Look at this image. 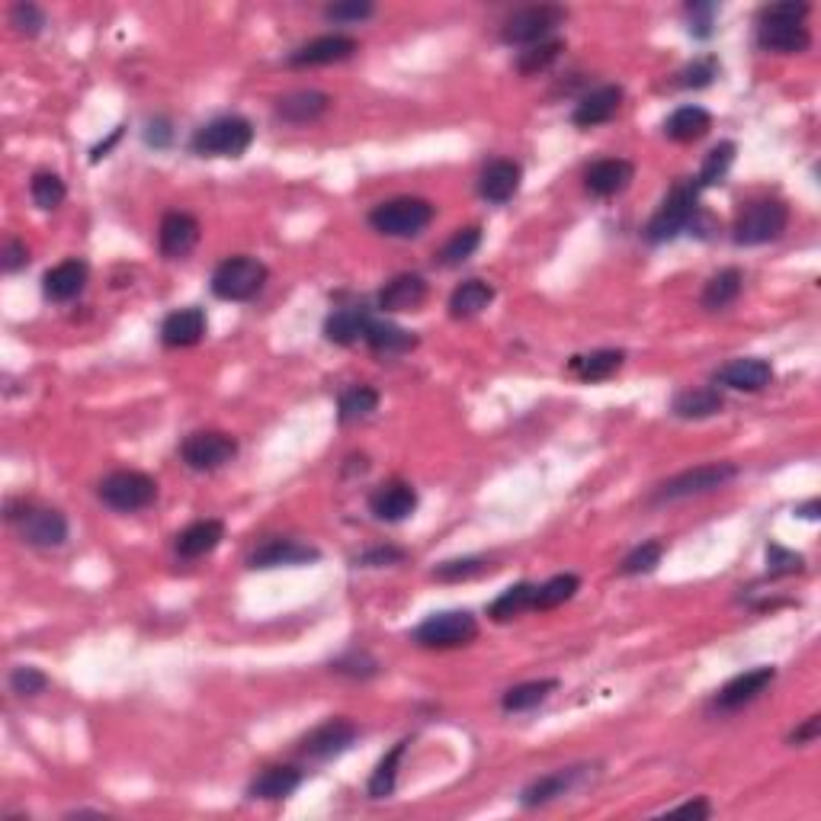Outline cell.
Segmentation results:
<instances>
[{
    "label": "cell",
    "mask_w": 821,
    "mask_h": 821,
    "mask_svg": "<svg viewBox=\"0 0 821 821\" xmlns=\"http://www.w3.org/2000/svg\"><path fill=\"white\" fill-rule=\"evenodd\" d=\"M372 13H376V7L369 0H341V3L324 7V20H331V23H363Z\"/></svg>",
    "instance_id": "11a10c76"
},
{
    "label": "cell",
    "mask_w": 821,
    "mask_h": 821,
    "mask_svg": "<svg viewBox=\"0 0 821 821\" xmlns=\"http://www.w3.org/2000/svg\"><path fill=\"white\" fill-rule=\"evenodd\" d=\"M494 302V286L485 280H466L459 283L453 295H450V315L456 321H469L475 315H481L488 305Z\"/></svg>",
    "instance_id": "d590c367"
},
{
    "label": "cell",
    "mask_w": 821,
    "mask_h": 821,
    "mask_svg": "<svg viewBox=\"0 0 821 821\" xmlns=\"http://www.w3.org/2000/svg\"><path fill=\"white\" fill-rule=\"evenodd\" d=\"M363 341L379 356H402V353H410L417 347V334L392 324V321H369Z\"/></svg>",
    "instance_id": "d6a6232c"
},
{
    "label": "cell",
    "mask_w": 821,
    "mask_h": 821,
    "mask_svg": "<svg viewBox=\"0 0 821 821\" xmlns=\"http://www.w3.org/2000/svg\"><path fill=\"white\" fill-rule=\"evenodd\" d=\"M786 225H789V209H786V203H780V199H758V203H751L742 216H738V222H735V244L738 247H758V244H770V241H776V237L786 232Z\"/></svg>",
    "instance_id": "9c48e42d"
},
{
    "label": "cell",
    "mask_w": 821,
    "mask_h": 821,
    "mask_svg": "<svg viewBox=\"0 0 821 821\" xmlns=\"http://www.w3.org/2000/svg\"><path fill=\"white\" fill-rule=\"evenodd\" d=\"M171 138H174V128H171V122H168V119H151V122H148V128H145V142H148V145H155V148H168V145H171Z\"/></svg>",
    "instance_id": "91938a15"
},
{
    "label": "cell",
    "mask_w": 821,
    "mask_h": 821,
    "mask_svg": "<svg viewBox=\"0 0 821 821\" xmlns=\"http://www.w3.org/2000/svg\"><path fill=\"white\" fill-rule=\"evenodd\" d=\"M87 280H90V267L84 260L71 257V260H61L59 267H52L42 277V293L49 302H74L87 290Z\"/></svg>",
    "instance_id": "d4e9b609"
},
{
    "label": "cell",
    "mask_w": 821,
    "mask_h": 821,
    "mask_svg": "<svg viewBox=\"0 0 821 821\" xmlns=\"http://www.w3.org/2000/svg\"><path fill=\"white\" fill-rule=\"evenodd\" d=\"M568 20V10L559 3H536L511 13L501 26V42L507 46H536L546 42L562 23Z\"/></svg>",
    "instance_id": "ba28073f"
},
{
    "label": "cell",
    "mask_w": 821,
    "mask_h": 821,
    "mask_svg": "<svg viewBox=\"0 0 821 821\" xmlns=\"http://www.w3.org/2000/svg\"><path fill=\"white\" fill-rule=\"evenodd\" d=\"M620 107H623V87L603 84V87L590 90V94H585V97L578 100V107H575V113H572V122L581 125V128H593V125L610 122V119L620 113Z\"/></svg>",
    "instance_id": "4316f807"
},
{
    "label": "cell",
    "mask_w": 821,
    "mask_h": 821,
    "mask_svg": "<svg viewBox=\"0 0 821 821\" xmlns=\"http://www.w3.org/2000/svg\"><path fill=\"white\" fill-rule=\"evenodd\" d=\"M237 456V440L225 430H196L183 440L180 459L193 471H216Z\"/></svg>",
    "instance_id": "8fae6325"
},
{
    "label": "cell",
    "mask_w": 821,
    "mask_h": 821,
    "mask_svg": "<svg viewBox=\"0 0 821 821\" xmlns=\"http://www.w3.org/2000/svg\"><path fill=\"white\" fill-rule=\"evenodd\" d=\"M819 511H821L819 501H809L806 507H796V514H799V517H806V520H819Z\"/></svg>",
    "instance_id": "be15d7a7"
},
{
    "label": "cell",
    "mask_w": 821,
    "mask_h": 821,
    "mask_svg": "<svg viewBox=\"0 0 821 821\" xmlns=\"http://www.w3.org/2000/svg\"><path fill=\"white\" fill-rule=\"evenodd\" d=\"M770 382H773V366L761 356H738L715 372V385H725L732 392H748V395L763 392Z\"/></svg>",
    "instance_id": "d6986e66"
},
{
    "label": "cell",
    "mask_w": 821,
    "mask_h": 821,
    "mask_svg": "<svg viewBox=\"0 0 821 821\" xmlns=\"http://www.w3.org/2000/svg\"><path fill=\"white\" fill-rule=\"evenodd\" d=\"M331 671H338V674H347V677H356V681H366V677H372V674H379V661L372 658V654H366V651H347V654H341L334 664H331Z\"/></svg>",
    "instance_id": "f5cc1de1"
},
{
    "label": "cell",
    "mask_w": 821,
    "mask_h": 821,
    "mask_svg": "<svg viewBox=\"0 0 821 821\" xmlns=\"http://www.w3.org/2000/svg\"><path fill=\"white\" fill-rule=\"evenodd\" d=\"M735 475H738V466H732V463H706V466L681 471V475L661 481V485L651 491L648 501H651V504H674V501L700 498V494H709V491H715V488H725Z\"/></svg>",
    "instance_id": "277c9868"
},
{
    "label": "cell",
    "mask_w": 821,
    "mask_h": 821,
    "mask_svg": "<svg viewBox=\"0 0 821 821\" xmlns=\"http://www.w3.org/2000/svg\"><path fill=\"white\" fill-rule=\"evenodd\" d=\"M23 267H29V247L20 237L7 235L0 247V270L3 273H20Z\"/></svg>",
    "instance_id": "9f6ffc18"
},
{
    "label": "cell",
    "mask_w": 821,
    "mask_h": 821,
    "mask_svg": "<svg viewBox=\"0 0 821 821\" xmlns=\"http://www.w3.org/2000/svg\"><path fill=\"white\" fill-rule=\"evenodd\" d=\"M532 600H536V585L520 581V585L507 587V590L488 606V616H491L494 623H507V620H514V616L532 610Z\"/></svg>",
    "instance_id": "f35d334b"
},
{
    "label": "cell",
    "mask_w": 821,
    "mask_h": 821,
    "mask_svg": "<svg viewBox=\"0 0 821 821\" xmlns=\"http://www.w3.org/2000/svg\"><path fill=\"white\" fill-rule=\"evenodd\" d=\"M735 164V142H719L709 155H706L703 168H700V176H697V186L706 189V186H715L722 183L728 171Z\"/></svg>",
    "instance_id": "ee69618b"
},
{
    "label": "cell",
    "mask_w": 821,
    "mask_h": 821,
    "mask_svg": "<svg viewBox=\"0 0 821 821\" xmlns=\"http://www.w3.org/2000/svg\"><path fill=\"white\" fill-rule=\"evenodd\" d=\"M806 0H783L763 7L758 16V46L773 56H799L812 46V33L806 26L809 16Z\"/></svg>",
    "instance_id": "6da1fadb"
},
{
    "label": "cell",
    "mask_w": 821,
    "mask_h": 821,
    "mask_svg": "<svg viewBox=\"0 0 821 821\" xmlns=\"http://www.w3.org/2000/svg\"><path fill=\"white\" fill-rule=\"evenodd\" d=\"M331 97L321 94V90H293L286 97L277 100V119L290 122V125H308V122H318L331 110Z\"/></svg>",
    "instance_id": "83f0119b"
},
{
    "label": "cell",
    "mask_w": 821,
    "mask_h": 821,
    "mask_svg": "<svg viewBox=\"0 0 821 821\" xmlns=\"http://www.w3.org/2000/svg\"><path fill=\"white\" fill-rule=\"evenodd\" d=\"M559 690V681H527V684H517L511 687L504 697H501V709L504 712H529L536 706H542L552 694Z\"/></svg>",
    "instance_id": "8d00e7d4"
},
{
    "label": "cell",
    "mask_w": 821,
    "mask_h": 821,
    "mask_svg": "<svg viewBox=\"0 0 821 821\" xmlns=\"http://www.w3.org/2000/svg\"><path fill=\"white\" fill-rule=\"evenodd\" d=\"M372 315L363 302H353V305H341L328 315L324 321V338L338 347H351L356 341L366 338V328H369Z\"/></svg>",
    "instance_id": "484cf974"
},
{
    "label": "cell",
    "mask_w": 821,
    "mask_h": 821,
    "mask_svg": "<svg viewBox=\"0 0 821 821\" xmlns=\"http://www.w3.org/2000/svg\"><path fill=\"white\" fill-rule=\"evenodd\" d=\"M10 690H13L16 697L33 700V697H39V694L49 690V674H42V671L33 667V664H20V667H13V674H10Z\"/></svg>",
    "instance_id": "c3c4849f"
},
{
    "label": "cell",
    "mask_w": 821,
    "mask_h": 821,
    "mask_svg": "<svg viewBox=\"0 0 821 821\" xmlns=\"http://www.w3.org/2000/svg\"><path fill=\"white\" fill-rule=\"evenodd\" d=\"M806 572V559L799 552H789L776 542L767 546V575L770 578H786V575H799Z\"/></svg>",
    "instance_id": "681fc988"
},
{
    "label": "cell",
    "mask_w": 821,
    "mask_h": 821,
    "mask_svg": "<svg viewBox=\"0 0 821 821\" xmlns=\"http://www.w3.org/2000/svg\"><path fill=\"white\" fill-rule=\"evenodd\" d=\"M356 39L351 36H318L305 46H298L295 52H290V64L293 68H321V64H341L351 61L356 56Z\"/></svg>",
    "instance_id": "44dd1931"
},
{
    "label": "cell",
    "mask_w": 821,
    "mask_h": 821,
    "mask_svg": "<svg viewBox=\"0 0 821 821\" xmlns=\"http://www.w3.org/2000/svg\"><path fill=\"white\" fill-rule=\"evenodd\" d=\"M225 539V524L222 520H196L176 536L174 549L180 559H203L216 552Z\"/></svg>",
    "instance_id": "f546056e"
},
{
    "label": "cell",
    "mask_w": 821,
    "mask_h": 821,
    "mask_svg": "<svg viewBox=\"0 0 821 821\" xmlns=\"http://www.w3.org/2000/svg\"><path fill=\"white\" fill-rule=\"evenodd\" d=\"M715 16H719L715 3H687V33L694 39H709L715 33Z\"/></svg>",
    "instance_id": "db71d44e"
},
{
    "label": "cell",
    "mask_w": 821,
    "mask_h": 821,
    "mask_svg": "<svg viewBox=\"0 0 821 821\" xmlns=\"http://www.w3.org/2000/svg\"><path fill=\"white\" fill-rule=\"evenodd\" d=\"M399 562H405V549H395V546H376L356 559V565H363V568H385V565H399Z\"/></svg>",
    "instance_id": "6f0895ef"
},
{
    "label": "cell",
    "mask_w": 821,
    "mask_h": 821,
    "mask_svg": "<svg viewBox=\"0 0 821 821\" xmlns=\"http://www.w3.org/2000/svg\"><path fill=\"white\" fill-rule=\"evenodd\" d=\"M565 52V42L559 39H546V42H536V46H527L520 56H517V71L524 77H532V74H542L546 68H552L559 56Z\"/></svg>",
    "instance_id": "7bdbcfd3"
},
{
    "label": "cell",
    "mask_w": 821,
    "mask_h": 821,
    "mask_svg": "<svg viewBox=\"0 0 821 821\" xmlns=\"http://www.w3.org/2000/svg\"><path fill=\"white\" fill-rule=\"evenodd\" d=\"M661 559H664V546L658 542V539H648L642 546H636L626 559H623V565H620V572L626 575V578H639V575H651L658 565H661Z\"/></svg>",
    "instance_id": "bcb514c9"
},
{
    "label": "cell",
    "mask_w": 821,
    "mask_h": 821,
    "mask_svg": "<svg viewBox=\"0 0 821 821\" xmlns=\"http://www.w3.org/2000/svg\"><path fill=\"white\" fill-rule=\"evenodd\" d=\"M581 590V578L578 575H555L549 578L546 585L536 587V600H532V610H555L562 603H568L575 593Z\"/></svg>",
    "instance_id": "ab89813d"
},
{
    "label": "cell",
    "mask_w": 821,
    "mask_h": 821,
    "mask_svg": "<svg viewBox=\"0 0 821 821\" xmlns=\"http://www.w3.org/2000/svg\"><path fill=\"white\" fill-rule=\"evenodd\" d=\"M819 735H821V715H809L802 725H796V728L789 732V738H786V742L796 748V745H812Z\"/></svg>",
    "instance_id": "680465c9"
},
{
    "label": "cell",
    "mask_w": 821,
    "mask_h": 821,
    "mask_svg": "<svg viewBox=\"0 0 821 821\" xmlns=\"http://www.w3.org/2000/svg\"><path fill=\"white\" fill-rule=\"evenodd\" d=\"M298 786H302V770L298 767H293V763H273V767H264L250 780L247 796L250 799H264V802H280V799L293 796Z\"/></svg>",
    "instance_id": "603a6c76"
},
{
    "label": "cell",
    "mask_w": 821,
    "mask_h": 821,
    "mask_svg": "<svg viewBox=\"0 0 821 821\" xmlns=\"http://www.w3.org/2000/svg\"><path fill=\"white\" fill-rule=\"evenodd\" d=\"M408 745L410 742H399V745L379 761V767L372 770V776H369V799H389V796L395 793L399 767H402V758H405Z\"/></svg>",
    "instance_id": "74e56055"
},
{
    "label": "cell",
    "mask_w": 821,
    "mask_h": 821,
    "mask_svg": "<svg viewBox=\"0 0 821 821\" xmlns=\"http://www.w3.org/2000/svg\"><path fill=\"white\" fill-rule=\"evenodd\" d=\"M712 128V117L706 113L703 107H681L674 110L667 122H664V135L677 145H694L703 135H709Z\"/></svg>",
    "instance_id": "836d02e7"
},
{
    "label": "cell",
    "mask_w": 821,
    "mask_h": 821,
    "mask_svg": "<svg viewBox=\"0 0 821 821\" xmlns=\"http://www.w3.org/2000/svg\"><path fill=\"white\" fill-rule=\"evenodd\" d=\"M267 280H270V270L257 257L237 254V257H229V260H222L216 267L212 293L222 302H250L254 295L264 293Z\"/></svg>",
    "instance_id": "5b68a950"
},
{
    "label": "cell",
    "mask_w": 821,
    "mask_h": 821,
    "mask_svg": "<svg viewBox=\"0 0 821 821\" xmlns=\"http://www.w3.org/2000/svg\"><path fill=\"white\" fill-rule=\"evenodd\" d=\"M623 363H626V353L606 347V351H590L572 356L568 359V372L578 376L581 382H603V379H613L623 369Z\"/></svg>",
    "instance_id": "1f68e13d"
},
{
    "label": "cell",
    "mask_w": 821,
    "mask_h": 821,
    "mask_svg": "<svg viewBox=\"0 0 821 821\" xmlns=\"http://www.w3.org/2000/svg\"><path fill=\"white\" fill-rule=\"evenodd\" d=\"M742 290H745V273H742L738 267H725V270H719L715 277H709L700 302H703L706 311H722V308H728L732 302H738Z\"/></svg>",
    "instance_id": "e575fe53"
},
{
    "label": "cell",
    "mask_w": 821,
    "mask_h": 821,
    "mask_svg": "<svg viewBox=\"0 0 821 821\" xmlns=\"http://www.w3.org/2000/svg\"><path fill=\"white\" fill-rule=\"evenodd\" d=\"M773 681H776V667H751V671L732 677V681L715 694L712 706H715L719 712L745 709V706H751L755 700H761L763 694L773 687Z\"/></svg>",
    "instance_id": "5bb4252c"
},
{
    "label": "cell",
    "mask_w": 821,
    "mask_h": 821,
    "mask_svg": "<svg viewBox=\"0 0 821 821\" xmlns=\"http://www.w3.org/2000/svg\"><path fill=\"white\" fill-rule=\"evenodd\" d=\"M427 298V280L417 273H399L392 277L382 293H379V308L382 311H414Z\"/></svg>",
    "instance_id": "f1b7e54d"
},
{
    "label": "cell",
    "mask_w": 821,
    "mask_h": 821,
    "mask_svg": "<svg viewBox=\"0 0 821 821\" xmlns=\"http://www.w3.org/2000/svg\"><path fill=\"white\" fill-rule=\"evenodd\" d=\"M633 180H636L633 161L603 158V161H593L585 171V189L597 199H610V196H620L623 189H629Z\"/></svg>",
    "instance_id": "ffe728a7"
},
{
    "label": "cell",
    "mask_w": 821,
    "mask_h": 821,
    "mask_svg": "<svg viewBox=\"0 0 821 821\" xmlns=\"http://www.w3.org/2000/svg\"><path fill=\"white\" fill-rule=\"evenodd\" d=\"M10 26L20 36H39L49 26V20H46L42 7H36V3H13L10 7Z\"/></svg>",
    "instance_id": "816d5d0a"
},
{
    "label": "cell",
    "mask_w": 821,
    "mask_h": 821,
    "mask_svg": "<svg viewBox=\"0 0 821 821\" xmlns=\"http://www.w3.org/2000/svg\"><path fill=\"white\" fill-rule=\"evenodd\" d=\"M29 196H33V203H36L39 209L52 212V209H59L61 203H64L68 186H64V180H61L59 174L39 171V174H33V180H29Z\"/></svg>",
    "instance_id": "f6af8a7d"
},
{
    "label": "cell",
    "mask_w": 821,
    "mask_h": 821,
    "mask_svg": "<svg viewBox=\"0 0 821 821\" xmlns=\"http://www.w3.org/2000/svg\"><path fill=\"white\" fill-rule=\"evenodd\" d=\"M321 552L315 546H305V542H295V539H270L264 546H257L250 555H247V568H302V565H311L318 562Z\"/></svg>",
    "instance_id": "2e32d148"
},
{
    "label": "cell",
    "mask_w": 821,
    "mask_h": 821,
    "mask_svg": "<svg viewBox=\"0 0 821 821\" xmlns=\"http://www.w3.org/2000/svg\"><path fill=\"white\" fill-rule=\"evenodd\" d=\"M23 542L36 549H61L68 542V517L56 507H33L16 520Z\"/></svg>",
    "instance_id": "9a60e30c"
},
{
    "label": "cell",
    "mask_w": 821,
    "mask_h": 821,
    "mask_svg": "<svg viewBox=\"0 0 821 821\" xmlns=\"http://www.w3.org/2000/svg\"><path fill=\"white\" fill-rule=\"evenodd\" d=\"M199 244V222L189 212H168L158 229V247L168 260L186 257Z\"/></svg>",
    "instance_id": "cb8c5ba5"
},
{
    "label": "cell",
    "mask_w": 821,
    "mask_h": 821,
    "mask_svg": "<svg viewBox=\"0 0 821 821\" xmlns=\"http://www.w3.org/2000/svg\"><path fill=\"white\" fill-rule=\"evenodd\" d=\"M433 216H437L433 203L420 196H399V199L379 203L369 212V225L385 237H417L430 229Z\"/></svg>",
    "instance_id": "3957f363"
},
{
    "label": "cell",
    "mask_w": 821,
    "mask_h": 821,
    "mask_svg": "<svg viewBox=\"0 0 821 821\" xmlns=\"http://www.w3.org/2000/svg\"><path fill=\"white\" fill-rule=\"evenodd\" d=\"M206 311L189 305V308H180V311H171L161 324V341L164 347L171 351H183V347H196L203 338H206Z\"/></svg>",
    "instance_id": "7402d4cb"
},
{
    "label": "cell",
    "mask_w": 821,
    "mask_h": 821,
    "mask_svg": "<svg viewBox=\"0 0 821 821\" xmlns=\"http://www.w3.org/2000/svg\"><path fill=\"white\" fill-rule=\"evenodd\" d=\"M254 145V125L244 117H219L193 135V155L199 158H241Z\"/></svg>",
    "instance_id": "52a82bcc"
},
{
    "label": "cell",
    "mask_w": 821,
    "mask_h": 821,
    "mask_svg": "<svg viewBox=\"0 0 821 821\" xmlns=\"http://www.w3.org/2000/svg\"><path fill=\"white\" fill-rule=\"evenodd\" d=\"M491 565L478 555H466V559H450V562H440L433 568V578L443 581V585H459V581H471L478 575H485Z\"/></svg>",
    "instance_id": "7dc6e473"
},
{
    "label": "cell",
    "mask_w": 821,
    "mask_h": 821,
    "mask_svg": "<svg viewBox=\"0 0 821 821\" xmlns=\"http://www.w3.org/2000/svg\"><path fill=\"white\" fill-rule=\"evenodd\" d=\"M671 816H694V819H709V816H712V809H709V802H706V799H694V802H681V806H674V809H671Z\"/></svg>",
    "instance_id": "94428289"
},
{
    "label": "cell",
    "mask_w": 821,
    "mask_h": 821,
    "mask_svg": "<svg viewBox=\"0 0 821 821\" xmlns=\"http://www.w3.org/2000/svg\"><path fill=\"white\" fill-rule=\"evenodd\" d=\"M356 735L359 732H356L351 719H328L298 742V755L308 758V761H334L344 751H351Z\"/></svg>",
    "instance_id": "7c38bea8"
},
{
    "label": "cell",
    "mask_w": 821,
    "mask_h": 821,
    "mask_svg": "<svg viewBox=\"0 0 821 821\" xmlns=\"http://www.w3.org/2000/svg\"><path fill=\"white\" fill-rule=\"evenodd\" d=\"M475 639H478V620L469 610L433 613L414 629V642L420 648H463Z\"/></svg>",
    "instance_id": "30bf717a"
},
{
    "label": "cell",
    "mask_w": 821,
    "mask_h": 821,
    "mask_svg": "<svg viewBox=\"0 0 821 821\" xmlns=\"http://www.w3.org/2000/svg\"><path fill=\"white\" fill-rule=\"evenodd\" d=\"M119 138H122V125H119V128H113V135H110L107 142H100V145H97V148L90 151V161H100V158H107V155L113 151V145H117Z\"/></svg>",
    "instance_id": "6125c7cd"
},
{
    "label": "cell",
    "mask_w": 821,
    "mask_h": 821,
    "mask_svg": "<svg viewBox=\"0 0 821 821\" xmlns=\"http://www.w3.org/2000/svg\"><path fill=\"white\" fill-rule=\"evenodd\" d=\"M587 776H590V767H562V770H552L539 780H532L529 786H524L520 793V802L527 809H539V806H549L562 796H572L578 786H585Z\"/></svg>",
    "instance_id": "4fadbf2b"
},
{
    "label": "cell",
    "mask_w": 821,
    "mask_h": 821,
    "mask_svg": "<svg viewBox=\"0 0 821 821\" xmlns=\"http://www.w3.org/2000/svg\"><path fill=\"white\" fill-rule=\"evenodd\" d=\"M700 193L703 189L697 186V180H677L671 186V193L664 196V203L658 206V212L648 219V244H667L677 235H684L700 212Z\"/></svg>",
    "instance_id": "7a4b0ae2"
},
{
    "label": "cell",
    "mask_w": 821,
    "mask_h": 821,
    "mask_svg": "<svg viewBox=\"0 0 821 821\" xmlns=\"http://www.w3.org/2000/svg\"><path fill=\"white\" fill-rule=\"evenodd\" d=\"M715 77H719V61L712 59V56H703V59L690 61L677 74V87H684V90H703Z\"/></svg>",
    "instance_id": "f907efd6"
},
{
    "label": "cell",
    "mask_w": 821,
    "mask_h": 821,
    "mask_svg": "<svg viewBox=\"0 0 821 821\" xmlns=\"http://www.w3.org/2000/svg\"><path fill=\"white\" fill-rule=\"evenodd\" d=\"M376 408H379V392L372 385H351L347 392H341V402H338L341 424L363 420V417H369Z\"/></svg>",
    "instance_id": "60d3db41"
},
{
    "label": "cell",
    "mask_w": 821,
    "mask_h": 821,
    "mask_svg": "<svg viewBox=\"0 0 821 821\" xmlns=\"http://www.w3.org/2000/svg\"><path fill=\"white\" fill-rule=\"evenodd\" d=\"M725 408V399L719 392V385H703V389H684L674 395L671 402V410L674 417L681 420H706V417H715Z\"/></svg>",
    "instance_id": "4dcf8cb0"
},
{
    "label": "cell",
    "mask_w": 821,
    "mask_h": 821,
    "mask_svg": "<svg viewBox=\"0 0 821 821\" xmlns=\"http://www.w3.org/2000/svg\"><path fill=\"white\" fill-rule=\"evenodd\" d=\"M524 168L511 158H494L481 168L478 174V196L491 206H504L520 193Z\"/></svg>",
    "instance_id": "e0dca14e"
},
{
    "label": "cell",
    "mask_w": 821,
    "mask_h": 821,
    "mask_svg": "<svg viewBox=\"0 0 821 821\" xmlns=\"http://www.w3.org/2000/svg\"><path fill=\"white\" fill-rule=\"evenodd\" d=\"M414 511H417V491L402 478L385 481L369 494V514L382 524H402Z\"/></svg>",
    "instance_id": "ac0fdd59"
},
{
    "label": "cell",
    "mask_w": 821,
    "mask_h": 821,
    "mask_svg": "<svg viewBox=\"0 0 821 821\" xmlns=\"http://www.w3.org/2000/svg\"><path fill=\"white\" fill-rule=\"evenodd\" d=\"M97 498L119 514H138L158 501V481L145 471L119 469L97 485Z\"/></svg>",
    "instance_id": "8992f818"
},
{
    "label": "cell",
    "mask_w": 821,
    "mask_h": 821,
    "mask_svg": "<svg viewBox=\"0 0 821 821\" xmlns=\"http://www.w3.org/2000/svg\"><path fill=\"white\" fill-rule=\"evenodd\" d=\"M478 244H481V229H478V225L459 229V232H453V237L440 247L437 264H440V267H459V264H466L471 254L478 250Z\"/></svg>",
    "instance_id": "b9f144b4"
}]
</instances>
